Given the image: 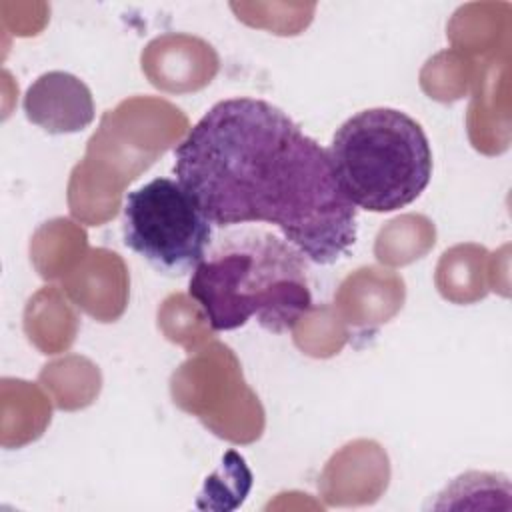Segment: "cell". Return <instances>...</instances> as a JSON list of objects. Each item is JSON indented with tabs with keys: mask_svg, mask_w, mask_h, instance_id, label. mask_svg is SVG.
Here are the masks:
<instances>
[{
	"mask_svg": "<svg viewBox=\"0 0 512 512\" xmlns=\"http://www.w3.org/2000/svg\"><path fill=\"white\" fill-rule=\"evenodd\" d=\"M212 228L178 180L154 178L124 198V244L164 276L192 274L212 246Z\"/></svg>",
	"mask_w": 512,
	"mask_h": 512,
	"instance_id": "cell-4",
	"label": "cell"
},
{
	"mask_svg": "<svg viewBox=\"0 0 512 512\" xmlns=\"http://www.w3.org/2000/svg\"><path fill=\"white\" fill-rule=\"evenodd\" d=\"M26 118L50 134L88 128L94 120L90 88L70 72L52 70L34 80L24 96Z\"/></svg>",
	"mask_w": 512,
	"mask_h": 512,
	"instance_id": "cell-5",
	"label": "cell"
},
{
	"mask_svg": "<svg viewBox=\"0 0 512 512\" xmlns=\"http://www.w3.org/2000/svg\"><path fill=\"white\" fill-rule=\"evenodd\" d=\"M188 294L216 332L256 320L266 332L284 334L314 304L306 256L278 234L252 224L210 246L190 276Z\"/></svg>",
	"mask_w": 512,
	"mask_h": 512,
	"instance_id": "cell-2",
	"label": "cell"
},
{
	"mask_svg": "<svg viewBox=\"0 0 512 512\" xmlns=\"http://www.w3.org/2000/svg\"><path fill=\"white\" fill-rule=\"evenodd\" d=\"M174 174L216 228L270 224L320 266L356 244L326 150L262 98L216 102L174 148Z\"/></svg>",
	"mask_w": 512,
	"mask_h": 512,
	"instance_id": "cell-1",
	"label": "cell"
},
{
	"mask_svg": "<svg viewBox=\"0 0 512 512\" xmlns=\"http://www.w3.org/2000/svg\"><path fill=\"white\" fill-rule=\"evenodd\" d=\"M336 184L358 210L406 208L432 178V148L420 122L396 108L350 116L326 148Z\"/></svg>",
	"mask_w": 512,
	"mask_h": 512,
	"instance_id": "cell-3",
	"label": "cell"
}]
</instances>
